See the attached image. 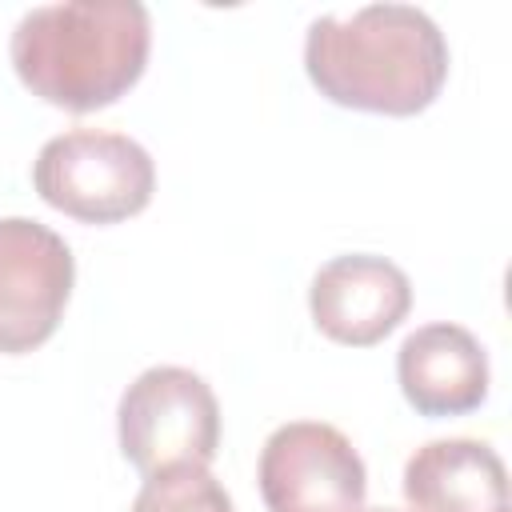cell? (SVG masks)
Here are the masks:
<instances>
[{
	"instance_id": "1",
	"label": "cell",
	"mask_w": 512,
	"mask_h": 512,
	"mask_svg": "<svg viewBox=\"0 0 512 512\" xmlns=\"http://www.w3.org/2000/svg\"><path fill=\"white\" fill-rule=\"evenodd\" d=\"M448 40L416 4H364L352 16H316L304 32L312 88L356 112L416 116L448 84Z\"/></svg>"
},
{
	"instance_id": "2",
	"label": "cell",
	"mask_w": 512,
	"mask_h": 512,
	"mask_svg": "<svg viewBox=\"0 0 512 512\" xmlns=\"http://www.w3.org/2000/svg\"><path fill=\"white\" fill-rule=\"evenodd\" d=\"M152 52L140 0H60L28 8L8 40L20 84L64 112H96L136 88Z\"/></svg>"
},
{
	"instance_id": "3",
	"label": "cell",
	"mask_w": 512,
	"mask_h": 512,
	"mask_svg": "<svg viewBox=\"0 0 512 512\" xmlns=\"http://www.w3.org/2000/svg\"><path fill=\"white\" fill-rule=\"evenodd\" d=\"M32 188L48 208L80 224H120L152 204L156 164L124 132L68 128L36 152Z\"/></svg>"
},
{
	"instance_id": "4",
	"label": "cell",
	"mask_w": 512,
	"mask_h": 512,
	"mask_svg": "<svg viewBox=\"0 0 512 512\" xmlns=\"http://www.w3.org/2000/svg\"><path fill=\"white\" fill-rule=\"evenodd\" d=\"M120 456L140 472L176 464L212 468L220 452V404L212 384L180 364L144 368L116 404Z\"/></svg>"
},
{
	"instance_id": "5",
	"label": "cell",
	"mask_w": 512,
	"mask_h": 512,
	"mask_svg": "<svg viewBox=\"0 0 512 512\" xmlns=\"http://www.w3.org/2000/svg\"><path fill=\"white\" fill-rule=\"evenodd\" d=\"M256 484L268 512H360L368 468L336 424L288 420L264 440Z\"/></svg>"
},
{
	"instance_id": "6",
	"label": "cell",
	"mask_w": 512,
	"mask_h": 512,
	"mask_svg": "<svg viewBox=\"0 0 512 512\" xmlns=\"http://www.w3.org/2000/svg\"><path fill=\"white\" fill-rule=\"evenodd\" d=\"M76 284V256L32 216H0V352L24 356L52 340Z\"/></svg>"
},
{
	"instance_id": "7",
	"label": "cell",
	"mask_w": 512,
	"mask_h": 512,
	"mask_svg": "<svg viewBox=\"0 0 512 512\" xmlns=\"http://www.w3.org/2000/svg\"><path fill=\"white\" fill-rule=\"evenodd\" d=\"M308 312L320 336L344 348H372L412 312V280L376 252H344L316 268Z\"/></svg>"
},
{
	"instance_id": "8",
	"label": "cell",
	"mask_w": 512,
	"mask_h": 512,
	"mask_svg": "<svg viewBox=\"0 0 512 512\" xmlns=\"http://www.w3.org/2000/svg\"><path fill=\"white\" fill-rule=\"evenodd\" d=\"M396 384L416 416H468L488 400V352L464 324H420L396 352Z\"/></svg>"
},
{
	"instance_id": "9",
	"label": "cell",
	"mask_w": 512,
	"mask_h": 512,
	"mask_svg": "<svg viewBox=\"0 0 512 512\" xmlns=\"http://www.w3.org/2000/svg\"><path fill=\"white\" fill-rule=\"evenodd\" d=\"M412 512H500L508 508V472L492 444L472 436L428 440L404 460L400 476Z\"/></svg>"
},
{
	"instance_id": "10",
	"label": "cell",
	"mask_w": 512,
	"mask_h": 512,
	"mask_svg": "<svg viewBox=\"0 0 512 512\" xmlns=\"http://www.w3.org/2000/svg\"><path fill=\"white\" fill-rule=\"evenodd\" d=\"M132 512H236V508L224 484L212 476V468L176 464L144 476Z\"/></svg>"
},
{
	"instance_id": "11",
	"label": "cell",
	"mask_w": 512,
	"mask_h": 512,
	"mask_svg": "<svg viewBox=\"0 0 512 512\" xmlns=\"http://www.w3.org/2000/svg\"><path fill=\"white\" fill-rule=\"evenodd\" d=\"M360 512H400V508H360Z\"/></svg>"
},
{
	"instance_id": "12",
	"label": "cell",
	"mask_w": 512,
	"mask_h": 512,
	"mask_svg": "<svg viewBox=\"0 0 512 512\" xmlns=\"http://www.w3.org/2000/svg\"><path fill=\"white\" fill-rule=\"evenodd\" d=\"M500 512H508V508H500Z\"/></svg>"
}]
</instances>
